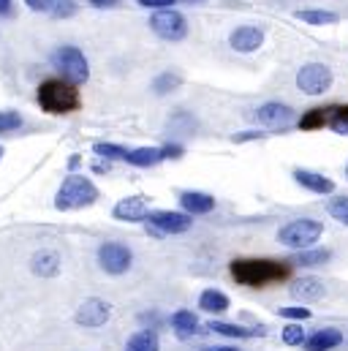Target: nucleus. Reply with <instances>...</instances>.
<instances>
[{
  "label": "nucleus",
  "mask_w": 348,
  "mask_h": 351,
  "mask_svg": "<svg viewBox=\"0 0 348 351\" xmlns=\"http://www.w3.org/2000/svg\"><path fill=\"white\" fill-rule=\"evenodd\" d=\"M204 351H240L237 346H207Z\"/></svg>",
  "instance_id": "obj_40"
},
{
  "label": "nucleus",
  "mask_w": 348,
  "mask_h": 351,
  "mask_svg": "<svg viewBox=\"0 0 348 351\" xmlns=\"http://www.w3.org/2000/svg\"><path fill=\"white\" fill-rule=\"evenodd\" d=\"M92 8H112V5H117L120 0H87Z\"/></svg>",
  "instance_id": "obj_38"
},
{
  "label": "nucleus",
  "mask_w": 348,
  "mask_h": 351,
  "mask_svg": "<svg viewBox=\"0 0 348 351\" xmlns=\"http://www.w3.org/2000/svg\"><path fill=\"white\" fill-rule=\"evenodd\" d=\"M288 294L299 302H316L327 294V289H324V280H319V278H299L288 286Z\"/></svg>",
  "instance_id": "obj_16"
},
{
  "label": "nucleus",
  "mask_w": 348,
  "mask_h": 351,
  "mask_svg": "<svg viewBox=\"0 0 348 351\" xmlns=\"http://www.w3.org/2000/svg\"><path fill=\"white\" fill-rule=\"evenodd\" d=\"M253 120L264 128H286L288 123H294V109L280 101H266L253 112Z\"/></svg>",
  "instance_id": "obj_11"
},
{
  "label": "nucleus",
  "mask_w": 348,
  "mask_h": 351,
  "mask_svg": "<svg viewBox=\"0 0 348 351\" xmlns=\"http://www.w3.org/2000/svg\"><path fill=\"white\" fill-rule=\"evenodd\" d=\"M77 11V3L74 0H55L52 3V14L58 16V19H66V16H71Z\"/></svg>",
  "instance_id": "obj_34"
},
{
  "label": "nucleus",
  "mask_w": 348,
  "mask_h": 351,
  "mask_svg": "<svg viewBox=\"0 0 348 351\" xmlns=\"http://www.w3.org/2000/svg\"><path fill=\"white\" fill-rule=\"evenodd\" d=\"M294 16L302 19L305 25H335L340 19L335 11H324V8H305V11H297Z\"/></svg>",
  "instance_id": "obj_25"
},
{
  "label": "nucleus",
  "mask_w": 348,
  "mask_h": 351,
  "mask_svg": "<svg viewBox=\"0 0 348 351\" xmlns=\"http://www.w3.org/2000/svg\"><path fill=\"white\" fill-rule=\"evenodd\" d=\"M38 106L47 114H71L82 106V95L66 80H47L38 88Z\"/></svg>",
  "instance_id": "obj_2"
},
{
  "label": "nucleus",
  "mask_w": 348,
  "mask_h": 351,
  "mask_svg": "<svg viewBox=\"0 0 348 351\" xmlns=\"http://www.w3.org/2000/svg\"><path fill=\"white\" fill-rule=\"evenodd\" d=\"M332 82H335V74L327 63H308L297 71V88L305 95H324L332 88Z\"/></svg>",
  "instance_id": "obj_6"
},
{
  "label": "nucleus",
  "mask_w": 348,
  "mask_h": 351,
  "mask_svg": "<svg viewBox=\"0 0 348 351\" xmlns=\"http://www.w3.org/2000/svg\"><path fill=\"white\" fill-rule=\"evenodd\" d=\"M324 234V223L316 218H294L286 226H280L277 232V243H283L286 248L294 251H305L313 248V243H319V237Z\"/></svg>",
  "instance_id": "obj_4"
},
{
  "label": "nucleus",
  "mask_w": 348,
  "mask_h": 351,
  "mask_svg": "<svg viewBox=\"0 0 348 351\" xmlns=\"http://www.w3.org/2000/svg\"><path fill=\"white\" fill-rule=\"evenodd\" d=\"M264 134H256V131H245V134H237L234 142H248V139H261Z\"/></svg>",
  "instance_id": "obj_39"
},
{
  "label": "nucleus",
  "mask_w": 348,
  "mask_h": 351,
  "mask_svg": "<svg viewBox=\"0 0 348 351\" xmlns=\"http://www.w3.org/2000/svg\"><path fill=\"white\" fill-rule=\"evenodd\" d=\"M330 128L338 134H348V104H332L330 106Z\"/></svg>",
  "instance_id": "obj_27"
},
{
  "label": "nucleus",
  "mask_w": 348,
  "mask_h": 351,
  "mask_svg": "<svg viewBox=\"0 0 348 351\" xmlns=\"http://www.w3.org/2000/svg\"><path fill=\"white\" fill-rule=\"evenodd\" d=\"M92 150H95V156H101V158H106V161H125V156H128L125 147L112 145V142H95Z\"/></svg>",
  "instance_id": "obj_29"
},
{
  "label": "nucleus",
  "mask_w": 348,
  "mask_h": 351,
  "mask_svg": "<svg viewBox=\"0 0 348 351\" xmlns=\"http://www.w3.org/2000/svg\"><path fill=\"white\" fill-rule=\"evenodd\" d=\"M25 125V117L14 109H0V134H14Z\"/></svg>",
  "instance_id": "obj_30"
},
{
  "label": "nucleus",
  "mask_w": 348,
  "mask_h": 351,
  "mask_svg": "<svg viewBox=\"0 0 348 351\" xmlns=\"http://www.w3.org/2000/svg\"><path fill=\"white\" fill-rule=\"evenodd\" d=\"M11 11V0H0V14H8Z\"/></svg>",
  "instance_id": "obj_41"
},
{
  "label": "nucleus",
  "mask_w": 348,
  "mask_h": 351,
  "mask_svg": "<svg viewBox=\"0 0 348 351\" xmlns=\"http://www.w3.org/2000/svg\"><path fill=\"white\" fill-rule=\"evenodd\" d=\"M324 125H330V106H316V109H310L299 117L302 131H316V128H324Z\"/></svg>",
  "instance_id": "obj_23"
},
{
  "label": "nucleus",
  "mask_w": 348,
  "mask_h": 351,
  "mask_svg": "<svg viewBox=\"0 0 348 351\" xmlns=\"http://www.w3.org/2000/svg\"><path fill=\"white\" fill-rule=\"evenodd\" d=\"M207 330H212V332H218V335H226V338H237V341H243V338H256V335H264V330H245V327H240V324H226V322H210L207 324Z\"/></svg>",
  "instance_id": "obj_22"
},
{
  "label": "nucleus",
  "mask_w": 348,
  "mask_h": 351,
  "mask_svg": "<svg viewBox=\"0 0 348 351\" xmlns=\"http://www.w3.org/2000/svg\"><path fill=\"white\" fill-rule=\"evenodd\" d=\"M161 156L164 158H179L182 156V145H166V147H161Z\"/></svg>",
  "instance_id": "obj_37"
},
{
  "label": "nucleus",
  "mask_w": 348,
  "mask_h": 351,
  "mask_svg": "<svg viewBox=\"0 0 348 351\" xmlns=\"http://www.w3.org/2000/svg\"><path fill=\"white\" fill-rule=\"evenodd\" d=\"M150 27L164 41H182L188 36V19L177 8H164L150 16Z\"/></svg>",
  "instance_id": "obj_7"
},
{
  "label": "nucleus",
  "mask_w": 348,
  "mask_h": 351,
  "mask_svg": "<svg viewBox=\"0 0 348 351\" xmlns=\"http://www.w3.org/2000/svg\"><path fill=\"white\" fill-rule=\"evenodd\" d=\"M261 44H264V30L256 25H243V27L232 30V36H229V47L234 52H243V55L256 52Z\"/></svg>",
  "instance_id": "obj_12"
},
{
  "label": "nucleus",
  "mask_w": 348,
  "mask_h": 351,
  "mask_svg": "<svg viewBox=\"0 0 348 351\" xmlns=\"http://www.w3.org/2000/svg\"><path fill=\"white\" fill-rule=\"evenodd\" d=\"M283 343H286V346H302V343H305V330H302V324H288V327L283 330Z\"/></svg>",
  "instance_id": "obj_31"
},
{
  "label": "nucleus",
  "mask_w": 348,
  "mask_h": 351,
  "mask_svg": "<svg viewBox=\"0 0 348 351\" xmlns=\"http://www.w3.org/2000/svg\"><path fill=\"white\" fill-rule=\"evenodd\" d=\"M147 221L150 226L158 232V234H182L193 226V218L185 215V213H174V210H156V213H147Z\"/></svg>",
  "instance_id": "obj_9"
},
{
  "label": "nucleus",
  "mask_w": 348,
  "mask_h": 351,
  "mask_svg": "<svg viewBox=\"0 0 348 351\" xmlns=\"http://www.w3.org/2000/svg\"><path fill=\"white\" fill-rule=\"evenodd\" d=\"M199 308L207 313H223V311H229V297L218 289H204L199 297Z\"/></svg>",
  "instance_id": "obj_21"
},
{
  "label": "nucleus",
  "mask_w": 348,
  "mask_h": 351,
  "mask_svg": "<svg viewBox=\"0 0 348 351\" xmlns=\"http://www.w3.org/2000/svg\"><path fill=\"white\" fill-rule=\"evenodd\" d=\"M60 267H63V259L52 248H41V251H36L30 256V269L38 278H58L60 275Z\"/></svg>",
  "instance_id": "obj_13"
},
{
  "label": "nucleus",
  "mask_w": 348,
  "mask_h": 351,
  "mask_svg": "<svg viewBox=\"0 0 348 351\" xmlns=\"http://www.w3.org/2000/svg\"><path fill=\"white\" fill-rule=\"evenodd\" d=\"M109 316H112V305L106 302V300H98V297H90L85 300L79 308H77V324L79 327H87V330H98V327H103L106 322H109Z\"/></svg>",
  "instance_id": "obj_10"
},
{
  "label": "nucleus",
  "mask_w": 348,
  "mask_h": 351,
  "mask_svg": "<svg viewBox=\"0 0 348 351\" xmlns=\"http://www.w3.org/2000/svg\"><path fill=\"white\" fill-rule=\"evenodd\" d=\"M330 215H332L335 221H340V223L348 226V199H335V202H330Z\"/></svg>",
  "instance_id": "obj_32"
},
{
  "label": "nucleus",
  "mask_w": 348,
  "mask_h": 351,
  "mask_svg": "<svg viewBox=\"0 0 348 351\" xmlns=\"http://www.w3.org/2000/svg\"><path fill=\"white\" fill-rule=\"evenodd\" d=\"M346 177H348V164H346Z\"/></svg>",
  "instance_id": "obj_44"
},
{
  "label": "nucleus",
  "mask_w": 348,
  "mask_h": 351,
  "mask_svg": "<svg viewBox=\"0 0 348 351\" xmlns=\"http://www.w3.org/2000/svg\"><path fill=\"white\" fill-rule=\"evenodd\" d=\"M98 199V188L95 182L85 175H69L63 180V185L58 188V196H55V207L69 213V210H82L90 207L92 202Z\"/></svg>",
  "instance_id": "obj_3"
},
{
  "label": "nucleus",
  "mask_w": 348,
  "mask_h": 351,
  "mask_svg": "<svg viewBox=\"0 0 348 351\" xmlns=\"http://www.w3.org/2000/svg\"><path fill=\"white\" fill-rule=\"evenodd\" d=\"M0 161H3V147H0Z\"/></svg>",
  "instance_id": "obj_43"
},
{
  "label": "nucleus",
  "mask_w": 348,
  "mask_h": 351,
  "mask_svg": "<svg viewBox=\"0 0 348 351\" xmlns=\"http://www.w3.org/2000/svg\"><path fill=\"white\" fill-rule=\"evenodd\" d=\"M161 343H158V335L153 330H142V332H134L128 338V346L125 351H158Z\"/></svg>",
  "instance_id": "obj_24"
},
{
  "label": "nucleus",
  "mask_w": 348,
  "mask_h": 351,
  "mask_svg": "<svg viewBox=\"0 0 348 351\" xmlns=\"http://www.w3.org/2000/svg\"><path fill=\"white\" fill-rule=\"evenodd\" d=\"M294 180L302 185V188H308L310 193H332L335 191V182L330 180V177L319 175V172H310V169H294Z\"/></svg>",
  "instance_id": "obj_18"
},
{
  "label": "nucleus",
  "mask_w": 348,
  "mask_h": 351,
  "mask_svg": "<svg viewBox=\"0 0 348 351\" xmlns=\"http://www.w3.org/2000/svg\"><path fill=\"white\" fill-rule=\"evenodd\" d=\"M340 343H343V332L335 327H327V330H319L310 338H305L302 346H305V351H332Z\"/></svg>",
  "instance_id": "obj_17"
},
{
  "label": "nucleus",
  "mask_w": 348,
  "mask_h": 351,
  "mask_svg": "<svg viewBox=\"0 0 348 351\" xmlns=\"http://www.w3.org/2000/svg\"><path fill=\"white\" fill-rule=\"evenodd\" d=\"M179 204H182V210H185V215H207V213H212L215 210V199L210 196V193H204V191H182L179 193Z\"/></svg>",
  "instance_id": "obj_15"
},
{
  "label": "nucleus",
  "mask_w": 348,
  "mask_h": 351,
  "mask_svg": "<svg viewBox=\"0 0 348 351\" xmlns=\"http://www.w3.org/2000/svg\"><path fill=\"white\" fill-rule=\"evenodd\" d=\"M112 215L117 221H125V223H139V221L147 218V204H145L142 196H125V199H120L114 204Z\"/></svg>",
  "instance_id": "obj_14"
},
{
  "label": "nucleus",
  "mask_w": 348,
  "mask_h": 351,
  "mask_svg": "<svg viewBox=\"0 0 348 351\" xmlns=\"http://www.w3.org/2000/svg\"><path fill=\"white\" fill-rule=\"evenodd\" d=\"M232 278L240 286L264 289L269 283H280L288 278V264L275 259H234L232 262Z\"/></svg>",
  "instance_id": "obj_1"
},
{
  "label": "nucleus",
  "mask_w": 348,
  "mask_h": 351,
  "mask_svg": "<svg viewBox=\"0 0 348 351\" xmlns=\"http://www.w3.org/2000/svg\"><path fill=\"white\" fill-rule=\"evenodd\" d=\"M98 264H101V269L109 272V275H123V272L131 269L134 254H131V248L123 245V243H103V245L98 248Z\"/></svg>",
  "instance_id": "obj_8"
},
{
  "label": "nucleus",
  "mask_w": 348,
  "mask_h": 351,
  "mask_svg": "<svg viewBox=\"0 0 348 351\" xmlns=\"http://www.w3.org/2000/svg\"><path fill=\"white\" fill-rule=\"evenodd\" d=\"M79 161H82V158H79V156H74V158L69 161V167H71V169H77V167H79Z\"/></svg>",
  "instance_id": "obj_42"
},
{
  "label": "nucleus",
  "mask_w": 348,
  "mask_h": 351,
  "mask_svg": "<svg viewBox=\"0 0 348 351\" xmlns=\"http://www.w3.org/2000/svg\"><path fill=\"white\" fill-rule=\"evenodd\" d=\"M330 259H332V254L327 248H305L294 256V262L302 264V267H324Z\"/></svg>",
  "instance_id": "obj_26"
},
{
  "label": "nucleus",
  "mask_w": 348,
  "mask_h": 351,
  "mask_svg": "<svg viewBox=\"0 0 348 351\" xmlns=\"http://www.w3.org/2000/svg\"><path fill=\"white\" fill-rule=\"evenodd\" d=\"M174 3H179V0H139V5H142V8H156V11L174 8Z\"/></svg>",
  "instance_id": "obj_35"
},
{
  "label": "nucleus",
  "mask_w": 348,
  "mask_h": 351,
  "mask_svg": "<svg viewBox=\"0 0 348 351\" xmlns=\"http://www.w3.org/2000/svg\"><path fill=\"white\" fill-rule=\"evenodd\" d=\"M277 313L283 316V319H291V322H305V319H310V308H277Z\"/></svg>",
  "instance_id": "obj_33"
},
{
  "label": "nucleus",
  "mask_w": 348,
  "mask_h": 351,
  "mask_svg": "<svg viewBox=\"0 0 348 351\" xmlns=\"http://www.w3.org/2000/svg\"><path fill=\"white\" fill-rule=\"evenodd\" d=\"M55 69L63 74L60 80H66V82H71V85H82L90 80V63H87L85 52L79 49V47H74V44H66V47H60L58 52H55Z\"/></svg>",
  "instance_id": "obj_5"
},
{
  "label": "nucleus",
  "mask_w": 348,
  "mask_h": 351,
  "mask_svg": "<svg viewBox=\"0 0 348 351\" xmlns=\"http://www.w3.org/2000/svg\"><path fill=\"white\" fill-rule=\"evenodd\" d=\"M125 161H128L131 167L150 169V167L161 164V161H164V156H161V147H136V150H128Z\"/></svg>",
  "instance_id": "obj_20"
},
{
  "label": "nucleus",
  "mask_w": 348,
  "mask_h": 351,
  "mask_svg": "<svg viewBox=\"0 0 348 351\" xmlns=\"http://www.w3.org/2000/svg\"><path fill=\"white\" fill-rule=\"evenodd\" d=\"M52 3L55 0H25V5L30 11H52Z\"/></svg>",
  "instance_id": "obj_36"
},
{
  "label": "nucleus",
  "mask_w": 348,
  "mask_h": 351,
  "mask_svg": "<svg viewBox=\"0 0 348 351\" xmlns=\"http://www.w3.org/2000/svg\"><path fill=\"white\" fill-rule=\"evenodd\" d=\"M182 85V77L179 74H172V71H164V74H158L156 77V82H153V90H156V95H166V93H174V90Z\"/></svg>",
  "instance_id": "obj_28"
},
{
  "label": "nucleus",
  "mask_w": 348,
  "mask_h": 351,
  "mask_svg": "<svg viewBox=\"0 0 348 351\" xmlns=\"http://www.w3.org/2000/svg\"><path fill=\"white\" fill-rule=\"evenodd\" d=\"M172 330L177 338H193L196 332H199V319H196V313L193 311H177L172 313Z\"/></svg>",
  "instance_id": "obj_19"
}]
</instances>
